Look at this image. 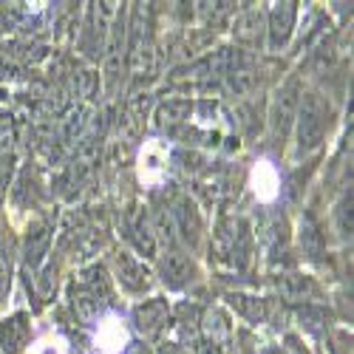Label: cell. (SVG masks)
Returning <instances> with one entry per match:
<instances>
[{
	"mask_svg": "<svg viewBox=\"0 0 354 354\" xmlns=\"http://www.w3.org/2000/svg\"><path fill=\"white\" fill-rule=\"evenodd\" d=\"M329 128V105L323 102L320 94H306L298 111V151L312 153L323 142Z\"/></svg>",
	"mask_w": 354,
	"mask_h": 354,
	"instance_id": "obj_1",
	"label": "cell"
},
{
	"mask_svg": "<svg viewBox=\"0 0 354 354\" xmlns=\"http://www.w3.org/2000/svg\"><path fill=\"white\" fill-rule=\"evenodd\" d=\"M156 354H185V346H179V343H162L156 348Z\"/></svg>",
	"mask_w": 354,
	"mask_h": 354,
	"instance_id": "obj_9",
	"label": "cell"
},
{
	"mask_svg": "<svg viewBox=\"0 0 354 354\" xmlns=\"http://www.w3.org/2000/svg\"><path fill=\"white\" fill-rule=\"evenodd\" d=\"M133 323H136V329L147 337H153L165 323H167V301L162 298H153V301H145L142 306H136L133 312Z\"/></svg>",
	"mask_w": 354,
	"mask_h": 354,
	"instance_id": "obj_2",
	"label": "cell"
},
{
	"mask_svg": "<svg viewBox=\"0 0 354 354\" xmlns=\"http://www.w3.org/2000/svg\"><path fill=\"white\" fill-rule=\"evenodd\" d=\"M190 275H193L190 258H185V255H179V252H167V255L162 258V278H165L167 286L179 289V286H185V283L190 281Z\"/></svg>",
	"mask_w": 354,
	"mask_h": 354,
	"instance_id": "obj_4",
	"label": "cell"
},
{
	"mask_svg": "<svg viewBox=\"0 0 354 354\" xmlns=\"http://www.w3.org/2000/svg\"><path fill=\"white\" fill-rule=\"evenodd\" d=\"M0 354H3V351H0Z\"/></svg>",
	"mask_w": 354,
	"mask_h": 354,
	"instance_id": "obj_10",
	"label": "cell"
},
{
	"mask_svg": "<svg viewBox=\"0 0 354 354\" xmlns=\"http://www.w3.org/2000/svg\"><path fill=\"white\" fill-rule=\"evenodd\" d=\"M28 335H32V326H28L26 315H15V317L3 320V326H0V351L3 354H20Z\"/></svg>",
	"mask_w": 354,
	"mask_h": 354,
	"instance_id": "obj_3",
	"label": "cell"
},
{
	"mask_svg": "<svg viewBox=\"0 0 354 354\" xmlns=\"http://www.w3.org/2000/svg\"><path fill=\"white\" fill-rule=\"evenodd\" d=\"M9 289H12V267H9L6 255L0 252V304L9 298Z\"/></svg>",
	"mask_w": 354,
	"mask_h": 354,
	"instance_id": "obj_7",
	"label": "cell"
},
{
	"mask_svg": "<svg viewBox=\"0 0 354 354\" xmlns=\"http://www.w3.org/2000/svg\"><path fill=\"white\" fill-rule=\"evenodd\" d=\"M232 306H239L250 320H261L263 317V306L252 298H232Z\"/></svg>",
	"mask_w": 354,
	"mask_h": 354,
	"instance_id": "obj_8",
	"label": "cell"
},
{
	"mask_svg": "<svg viewBox=\"0 0 354 354\" xmlns=\"http://www.w3.org/2000/svg\"><path fill=\"white\" fill-rule=\"evenodd\" d=\"M270 43L272 48H281L289 35H292V23H295V3H278L270 15Z\"/></svg>",
	"mask_w": 354,
	"mask_h": 354,
	"instance_id": "obj_5",
	"label": "cell"
},
{
	"mask_svg": "<svg viewBox=\"0 0 354 354\" xmlns=\"http://www.w3.org/2000/svg\"><path fill=\"white\" fill-rule=\"evenodd\" d=\"M116 267H120V281L131 289V292H139V289H145L147 286V267L145 263H139L133 255H128V252H122L120 258H116Z\"/></svg>",
	"mask_w": 354,
	"mask_h": 354,
	"instance_id": "obj_6",
	"label": "cell"
}]
</instances>
